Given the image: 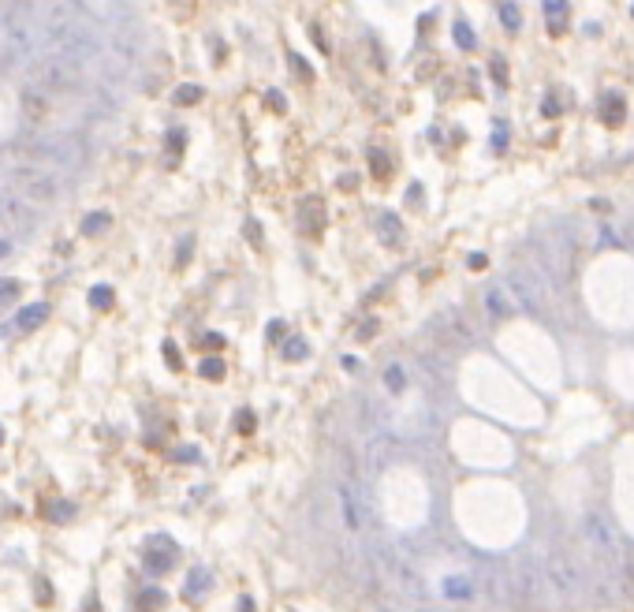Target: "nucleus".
<instances>
[{"label": "nucleus", "instance_id": "6ab92c4d", "mask_svg": "<svg viewBox=\"0 0 634 612\" xmlns=\"http://www.w3.org/2000/svg\"><path fill=\"white\" fill-rule=\"evenodd\" d=\"M444 593H448V598H470L474 586H470L467 579H448V582H444Z\"/></svg>", "mask_w": 634, "mask_h": 612}, {"label": "nucleus", "instance_id": "f8f14e48", "mask_svg": "<svg viewBox=\"0 0 634 612\" xmlns=\"http://www.w3.org/2000/svg\"><path fill=\"white\" fill-rule=\"evenodd\" d=\"M340 508H344V523H347V530H362V508H358V493L355 486H340Z\"/></svg>", "mask_w": 634, "mask_h": 612}, {"label": "nucleus", "instance_id": "473e14b6", "mask_svg": "<svg viewBox=\"0 0 634 612\" xmlns=\"http://www.w3.org/2000/svg\"><path fill=\"white\" fill-rule=\"evenodd\" d=\"M493 75H496V82H500V86H508V71H504V60H493Z\"/></svg>", "mask_w": 634, "mask_h": 612}, {"label": "nucleus", "instance_id": "20e7f679", "mask_svg": "<svg viewBox=\"0 0 634 612\" xmlns=\"http://www.w3.org/2000/svg\"><path fill=\"white\" fill-rule=\"evenodd\" d=\"M586 572H589L586 560H582V552H575V549L552 545L545 552V579L560 598H571V593L578 590V582H586Z\"/></svg>", "mask_w": 634, "mask_h": 612}, {"label": "nucleus", "instance_id": "4468645a", "mask_svg": "<svg viewBox=\"0 0 634 612\" xmlns=\"http://www.w3.org/2000/svg\"><path fill=\"white\" fill-rule=\"evenodd\" d=\"M601 116H604L608 127H620L623 123V101L615 97V93H604V97H601Z\"/></svg>", "mask_w": 634, "mask_h": 612}, {"label": "nucleus", "instance_id": "c85d7f7f", "mask_svg": "<svg viewBox=\"0 0 634 612\" xmlns=\"http://www.w3.org/2000/svg\"><path fill=\"white\" fill-rule=\"evenodd\" d=\"M291 67H295V75H298V79H306V82H310V79H314L310 64H306V60H303V56H291Z\"/></svg>", "mask_w": 634, "mask_h": 612}, {"label": "nucleus", "instance_id": "a878e982", "mask_svg": "<svg viewBox=\"0 0 634 612\" xmlns=\"http://www.w3.org/2000/svg\"><path fill=\"white\" fill-rule=\"evenodd\" d=\"M101 228H108V217H105V213H97V217H86V224H82V232H86V235H97Z\"/></svg>", "mask_w": 634, "mask_h": 612}, {"label": "nucleus", "instance_id": "f3484780", "mask_svg": "<svg viewBox=\"0 0 634 612\" xmlns=\"http://www.w3.org/2000/svg\"><path fill=\"white\" fill-rule=\"evenodd\" d=\"M384 388H388V392H403L407 388V373H403V366H388L384 370Z\"/></svg>", "mask_w": 634, "mask_h": 612}, {"label": "nucleus", "instance_id": "412c9836", "mask_svg": "<svg viewBox=\"0 0 634 612\" xmlns=\"http://www.w3.org/2000/svg\"><path fill=\"white\" fill-rule=\"evenodd\" d=\"M381 232H384V243H403V235H399V220H396V217H381Z\"/></svg>", "mask_w": 634, "mask_h": 612}, {"label": "nucleus", "instance_id": "f704fd0d", "mask_svg": "<svg viewBox=\"0 0 634 612\" xmlns=\"http://www.w3.org/2000/svg\"><path fill=\"white\" fill-rule=\"evenodd\" d=\"M239 429H243V433H250V429H254V414H250V411L239 414Z\"/></svg>", "mask_w": 634, "mask_h": 612}, {"label": "nucleus", "instance_id": "e433bc0d", "mask_svg": "<svg viewBox=\"0 0 634 612\" xmlns=\"http://www.w3.org/2000/svg\"><path fill=\"white\" fill-rule=\"evenodd\" d=\"M470 269H485V254H474V258H470Z\"/></svg>", "mask_w": 634, "mask_h": 612}, {"label": "nucleus", "instance_id": "a211bd4d", "mask_svg": "<svg viewBox=\"0 0 634 612\" xmlns=\"http://www.w3.org/2000/svg\"><path fill=\"white\" fill-rule=\"evenodd\" d=\"M306 340H298V336H291L287 344H284V359H291V362H298V359H306Z\"/></svg>", "mask_w": 634, "mask_h": 612}, {"label": "nucleus", "instance_id": "72a5a7b5", "mask_svg": "<svg viewBox=\"0 0 634 612\" xmlns=\"http://www.w3.org/2000/svg\"><path fill=\"white\" fill-rule=\"evenodd\" d=\"M377 333V321H366V325H358V340H370Z\"/></svg>", "mask_w": 634, "mask_h": 612}, {"label": "nucleus", "instance_id": "5701e85b", "mask_svg": "<svg viewBox=\"0 0 634 612\" xmlns=\"http://www.w3.org/2000/svg\"><path fill=\"white\" fill-rule=\"evenodd\" d=\"M370 165H373V176H377V180H384V176H388V157H384L381 150H370Z\"/></svg>", "mask_w": 634, "mask_h": 612}, {"label": "nucleus", "instance_id": "b1692460", "mask_svg": "<svg viewBox=\"0 0 634 612\" xmlns=\"http://www.w3.org/2000/svg\"><path fill=\"white\" fill-rule=\"evenodd\" d=\"M202 377L220 381V377H224V362H220V359H205V362H202Z\"/></svg>", "mask_w": 634, "mask_h": 612}, {"label": "nucleus", "instance_id": "dca6fc26", "mask_svg": "<svg viewBox=\"0 0 634 612\" xmlns=\"http://www.w3.org/2000/svg\"><path fill=\"white\" fill-rule=\"evenodd\" d=\"M176 564V556H172V549L168 552H145V567H150L153 575H161V572H168V567Z\"/></svg>", "mask_w": 634, "mask_h": 612}, {"label": "nucleus", "instance_id": "4be33fe9", "mask_svg": "<svg viewBox=\"0 0 634 612\" xmlns=\"http://www.w3.org/2000/svg\"><path fill=\"white\" fill-rule=\"evenodd\" d=\"M500 19H504V27H508L511 34H515V30H519V23H522L515 4H500Z\"/></svg>", "mask_w": 634, "mask_h": 612}, {"label": "nucleus", "instance_id": "7c9ffc66", "mask_svg": "<svg viewBox=\"0 0 634 612\" xmlns=\"http://www.w3.org/2000/svg\"><path fill=\"white\" fill-rule=\"evenodd\" d=\"M456 38H459V45H462V49H470V45H474V38H470L467 23H456Z\"/></svg>", "mask_w": 634, "mask_h": 612}, {"label": "nucleus", "instance_id": "9d476101", "mask_svg": "<svg viewBox=\"0 0 634 612\" xmlns=\"http://www.w3.org/2000/svg\"><path fill=\"white\" fill-rule=\"evenodd\" d=\"M325 224H329V206H325V198H317V194L303 198V206H298V228H303V235L317 239V235L325 232Z\"/></svg>", "mask_w": 634, "mask_h": 612}, {"label": "nucleus", "instance_id": "423d86ee", "mask_svg": "<svg viewBox=\"0 0 634 612\" xmlns=\"http://www.w3.org/2000/svg\"><path fill=\"white\" fill-rule=\"evenodd\" d=\"M430 333H433V340H436V347H441V351H462V347L474 344V329L462 321L459 310H448L444 318H436L433 325H430Z\"/></svg>", "mask_w": 634, "mask_h": 612}, {"label": "nucleus", "instance_id": "f257e3e1", "mask_svg": "<svg viewBox=\"0 0 634 612\" xmlns=\"http://www.w3.org/2000/svg\"><path fill=\"white\" fill-rule=\"evenodd\" d=\"M23 75H27V86H38L53 97H75L86 79H82V67L64 60L60 53H38L34 60L23 64Z\"/></svg>", "mask_w": 634, "mask_h": 612}, {"label": "nucleus", "instance_id": "ddd939ff", "mask_svg": "<svg viewBox=\"0 0 634 612\" xmlns=\"http://www.w3.org/2000/svg\"><path fill=\"white\" fill-rule=\"evenodd\" d=\"M45 318H49V306L45 303H34V306H27V310L15 314L12 329H15V333H30V329H38Z\"/></svg>", "mask_w": 634, "mask_h": 612}, {"label": "nucleus", "instance_id": "9b49d317", "mask_svg": "<svg viewBox=\"0 0 634 612\" xmlns=\"http://www.w3.org/2000/svg\"><path fill=\"white\" fill-rule=\"evenodd\" d=\"M545 23H548V34H552V38L567 34V27H571V8H567V0H545Z\"/></svg>", "mask_w": 634, "mask_h": 612}, {"label": "nucleus", "instance_id": "393cba45", "mask_svg": "<svg viewBox=\"0 0 634 612\" xmlns=\"http://www.w3.org/2000/svg\"><path fill=\"white\" fill-rule=\"evenodd\" d=\"M90 303L97 306V310H105V306H113V292H108V287H93V292H90Z\"/></svg>", "mask_w": 634, "mask_h": 612}, {"label": "nucleus", "instance_id": "7ed1b4c3", "mask_svg": "<svg viewBox=\"0 0 634 612\" xmlns=\"http://www.w3.org/2000/svg\"><path fill=\"white\" fill-rule=\"evenodd\" d=\"M582 560H586V567H597L601 575L623 572V541L615 534V526L597 512L586 515V523H582Z\"/></svg>", "mask_w": 634, "mask_h": 612}, {"label": "nucleus", "instance_id": "aec40b11", "mask_svg": "<svg viewBox=\"0 0 634 612\" xmlns=\"http://www.w3.org/2000/svg\"><path fill=\"white\" fill-rule=\"evenodd\" d=\"M165 605V593L161 590H145L142 598H139V612H153V609H161Z\"/></svg>", "mask_w": 634, "mask_h": 612}, {"label": "nucleus", "instance_id": "4c0bfd02", "mask_svg": "<svg viewBox=\"0 0 634 612\" xmlns=\"http://www.w3.org/2000/svg\"><path fill=\"white\" fill-rule=\"evenodd\" d=\"M165 355H168V362H172V366H179V355H176V347H172V344L165 347Z\"/></svg>", "mask_w": 634, "mask_h": 612}, {"label": "nucleus", "instance_id": "1a4fd4ad", "mask_svg": "<svg viewBox=\"0 0 634 612\" xmlns=\"http://www.w3.org/2000/svg\"><path fill=\"white\" fill-rule=\"evenodd\" d=\"M511 579H515V598L522 601V605H537V601L545 598V575L541 567L534 564V560H519V567L511 572Z\"/></svg>", "mask_w": 634, "mask_h": 612}, {"label": "nucleus", "instance_id": "2eb2a0df", "mask_svg": "<svg viewBox=\"0 0 634 612\" xmlns=\"http://www.w3.org/2000/svg\"><path fill=\"white\" fill-rule=\"evenodd\" d=\"M485 306H489V314H493V318H508V314L515 310V303H511L508 295L500 292V287H493V292L485 295Z\"/></svg>", "mask_w": 634, "mask_h": 612}, {"label": "nucleus", "instance_id": "0eeeda50", "mask_svg": "<svg viewBox=\"0 0 634 612\" xmlns=\"http://www.w3.org/2000/svg\"><path fill=\"white\" fill-rule=\"evenodd\" d=\"M34 220H38V213H34L30 202H23L19 194H12L8 187H0V232L27 235L34 228Z\"/></svg>", "mask_w": 634, "mask_h": 612}, {"label": "nucleus", "instance_id": "39448f33", "mask_svg": "<svg viewBox=\"0 0 634 612\" xmlns=\"http://www.w3.org/2000/svg\"><path fill=\"white\" fill-rule=\"evenodd\" d=\"M19 108H23V123L34 134H53V116H56V97L38 86H23L19 90Z\"/></svg>", "mask_w": 634, "mask_h": 612}, {"label": "nucleus", "instance_id": "cd10ccee", "mask_svg": "<svg viewBox=\"0 0 634 612\" xmlns=\"http://www.w3.org/2000/svg\"><path fill=\"white\" fill-rule=\"evenodd\" d=\"M198 97H202V90H198V86H187V90H179V93H176V105H194Z\"/></svg>", "mask_w": 634, "mask_h": 612}, {"label": "nucleus", "instance_id": "c756f323", "mask_svg": "<svg viewBox=\"0 0 634 612\" xmlns=\"http://www.w3.org/2000/svg\"><path fill=\"white\" fill-rule=\"evenodd\" d=\"M205 579H209L205 572H194V575H191V586H187V593H191V598H194V593H202V590H205Z\"/></svg>", "mask_w": 634, "mask_h": 612}, {"label": "nucleus", "instance_id": "6e6552de", "mask_svg": "<svg viewBox=\"0 0 634 612\" xmlns=\"http://www.w3.org/2000/svg\"><path fill=\"white\" fill-rule=\"evenodd\" d=\"M478 579H482V593L493 601V605H508V601L515 598V579H511V567L485 560V564L478 567Z\"/></svg>", "mask_w": 634, "mask_h": 612}, {"label": "nucleus", "instance_id": "58836bf2", "mask_svg": "<svg viewBox=\"0 0 634 612\" xmlns=\"http://www.w3.org/2000/svg\"><path fill=\"white\" fill-rule=\"evenodd\" d=\"M4 254H8V243H0V258H4Z\"/></svg>", "mask_w": 634, "mask_h": 612}, {"label": "nucleus", "instance_id": "2f4dec72", "mask_svg": "<svg viewBox=\"0 0 634 612\" xmlns=\"http://www.w3.org/2000/svg\"><path fill=\"white\" fill-rule=\"evenodd\" d=\"M71 512H75L71 504H53V508H49V515H53V519H71Z\"/></svg>", "mask_w": 634, "mask_h": 612}, {"label": "nucleus", "instance_id": "bb28decb", "mask_svg": "<svg viewBox=\"0 0 634 612\" xmlns=\"http://www.w3.org/2000/svg\"><path fill=\"white\" fill-rule=\"evenodd\" d=\"M19 295V280H0V303H12Z\"/></svg>", "mask_w": 634, "mask_h": 612}, {"label": "nucleus", "instance_id": "c9c22d12", "mask_svg": "<svg viewBox=\"0 0 634 612\" xmlns=\"http://www.w3.org/2000/svg\"><path fill=\"white\" fill-rule=\"evenodd\" d=\"M280 336H284V325H280V321H277V325H269V340H280Z\"/></svg>", "mask_w": 634, "mask_h": 612}, {"label": "nucleus", "instance_id": "f03ea898", "mask_svg": "<svg viewBox=\"0 0 634 612\" xmlns=\"http://www.w3.org/2000/svg\"><path fill=\"white\" fill-rule=\"evenodd\" d=\"M60 183H64V176L49 172V168H38V165H23V161H4V168H0V187L19 194V198L30 202L34 209L56 202Z\"/></svg>", "mask_w": 634, "mask_h": 612}]
</instances>
